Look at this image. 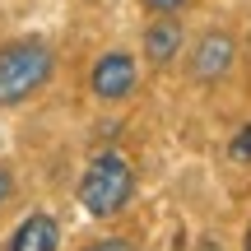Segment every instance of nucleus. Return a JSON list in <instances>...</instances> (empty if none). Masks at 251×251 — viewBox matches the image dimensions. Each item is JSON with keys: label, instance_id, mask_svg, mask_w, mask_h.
<instances>
[{"label": "nucleus", "instance_id": "f257e3e1", "mask_svg": "<svg viewBox=\"0 0 251 251\" xmlns=\"http://www.w3.org/2000/svg\"><path fill=\"white\" fill-rule=\"evenodd\" d=\"M51 79V47L47 42H5L0 47V107L28 102L42 84Z\"/></svg>", "mask_w": 251, "mask_h": 251}, {"label": "nucleus", "instance_id": "f03ea898", "mask_svg": "<svg viewBox=\"0 0 251 251\" xmlns=\"http://www.w3.org/2000/svg\"><path fill=\"white\" fill-rule=\"evenodd\" d=\"M130 196H135V172H130V163L121 153H98L89 163V172L79 177V205L93 219L121 214Z\"/></svg>", "mask_w": 251, "mask_h": 251}, {"label": "nucleus", "instance_id": "7ed1b4c3", "mask_svg": "<svg viewBox=\"0 0 251 251\" xmlns=\"http://www.w3.org/2000/svg\"><path fill=\"white\" fill-rule=\"evenodd\" d=\"M89 89H93V98H102V102L130 98V89H135V61H130L126 51H107L98 65H93Z\"/></svg>", "mask_w": 251, "mask_h": 251}, {"label": "nucleus", "instance_id": "20e7f679", "mask_svg": "<svg viewBox=\"0 0 251 251\" xmlns=\"http://www.w3.org/2000/svg\"><path fill=\"white\" fill-rule=\"evenodd\" d=\"M237 61V42L228 33H205L191 51V75L196 79H224Z\"/></svg>", "mask_w": 251, "mask_h": 251}, {"label": "nucleus", "instance_id": "39448f33", "mask_svg": "<svg viewBox=\"0 0 251 251\" xmlns=\"http://www.w3.org/2000/svg\"><path fill=\"white\" fill-rule=\"evenodd\" d=\"M61 247V228L51 214H28L9 237V251H56Z\"/></svg>", "mask_w": 251, "mask_h": 251}, {"label": "nucleus", "instance_id": "423d86ee", "mask_svg": "<svg viewBox=\"0 0 251 251\" xmlns=\"http://www.w3.org/2000/svg\"><path fill=\"white\" fill-rule=\"evenodd\" d=\"M177 51H181V24L172 14H158V24L144 28V61L168 65V61H177Z\"/></svg>", "mask_w": 251, "mask_h": 251}, {"label": "nucleus", "instance_id": "0eeeda50", "mask_svg": "<svg viewBox=\"0 0 251 251\" xmlns=\"http://www.w3.org/2000/svg\"><path fill=\"white\" fill-rule=\"evenodd\" d=\"M233 158L237 163H251V126H242V130L233 135Z\"/></svg>", "mask_w": 251, "mask_h": 251}, {"label": "nucleus", "instance_id": "6e6552de", "mask_svg": "<svg viewBox=\"0 0 251 251\" xmlns=\"http://www.w3.org/2000/svg\"><path fill=\"white\" fill-rule=\"evenodd\" d=\"M89 251H140L135 242H126V237H102V242H93Z\"/></svg>", "mask_w": 251, "mask_h": 251}, {"label": "nucleus", "instance_id": "1a4fd4ad", "mask_svg": "<svg viewBox=\"0 0 251 251\" xmlns=\"http://www.w3.org/2000/svg\"><path fill=\"white\" fill-rule=\"evenodd\" d=\"M140 5H144V9H153V14H177L186 0H140Z\"/></svg>", "mask_w": 251, "mask_h": 251}, {"label": "nucleus", "instance_id": "9d476101", "mask_svg": "<svg viewBox=\"0 0 251 251\" xmlns=\"http://www.w3.org/2000/svg\"><path fill=\"white\" fill-rule=\"evenodd\" d=\"M9 191H14V181H9V168H5V163H0V205H5V200H9Z\"/></svg>", "mask_w": 251, "mask_h": 251}, {"label": "nucleus", "instance_id": "9b49d317", "mask_svg": "<svg viewBox=\"0 0 251 251\" xmlns=\"http://www.w3.org/2000/svg\"><path fill=\"white\" fill-rule=\"evenodd\" d=\"M200 251H224V247H219V242H200Z\"/></svg>", "mask_w": 251, "mask_h": 251}, {"label": "nucleus", "instance_id": "f8f14e48", "mask_svg": "<svg viewBox=\"0 0 251 251\" xmlns=\"http://www.w3.org/2000/svg\"><path fill=\"white\" fill-rule=\"evenodd\" d=\"M242 251H251V228H247V247H242Z\"/></svg>", "mask_w": 251, "mask_h": 251}]
</instances>
